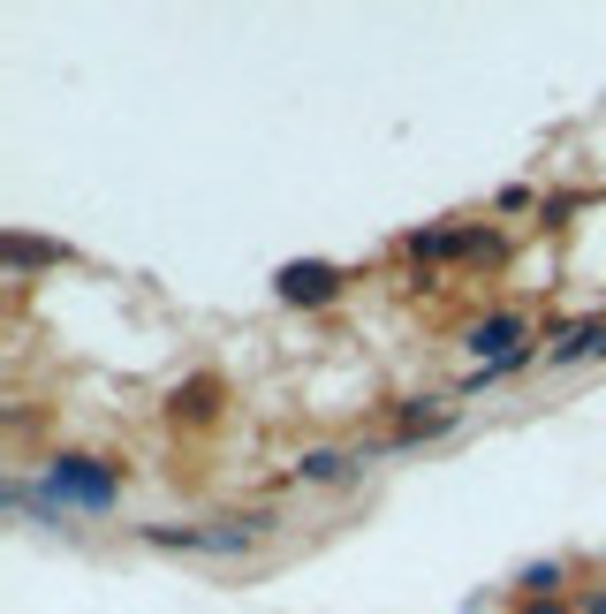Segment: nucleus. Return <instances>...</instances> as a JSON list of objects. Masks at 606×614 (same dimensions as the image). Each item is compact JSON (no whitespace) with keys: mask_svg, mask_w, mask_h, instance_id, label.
Instances as JSON below:
<instances>
[{"mask_svg":"<svg viewBox=\"0 0 606 614\" xmlns=\"http://www.w3.org/2000/svg\"><path fill=\"white\" fill-rule=\"evenodd\" d=\"M523 592L538 600V592H561V562H538V569H523Z\"/></svg>","mask_w":606,"mask_h":614,"instance_id":"1a4fd4ad","label":"nucleus"},{"mask_svg":"<svg viewBox=\"0 0 606 614\" xmlns=\"http://www.w3.org/2000/svg\"><path fill=\"white\" fill-rule=\"evenodd\" d=\"M46 493L53 508H84V516H107L122 501V470L107 456H53L46 462Z\"/></svg>","mask_w":606,"mask_h":614,"instance_id":"f257e3e1","label":"nucleus"},{"mask_svg":"<svg viewBox=\"0 0 606 614\" xmlns=\"http://www.w3.org/2000/svg\"><path fill=\"white\" fill-rule=\"evenodd\" d=\"M584 357H606V318H584V326L554 349V364H584Z\"/></svg>","mask_w":606,"mask_h":614,"instance_id":"39448f33","label":"nucleus"},{"mask_svg":"<svg viewBox=\"0 0 606 614\" xmlns=\"http://www.w3.org/2000/svg\"><path fill=\"white\" fill-rule=\"evenodd\" d=\"M523 614H561V607L554 600H523Z\"/></svg>","mask_w":606,"mask_h":614,"instance_id":"9d476101","label":"nucleus"},{"mask_svg":"<svg viewBox=\"0 0 606 614\" xmlns=\"http://www.w3.org/2000/svg\"><path fill=\"white\" fill-rule=\"evenodd\" d=\"M274 531V516H251V523H152V546H182V554H251L258 539Z\"/></svg>","mask_w":606,"mask_h":614,"instance_id":"f03ea898","label":"nucleus"},{"mask_svg":"<svg viewBox=\"0 0 606 614\" xmlns=\"http://www.w3.org/2000/svg\"><path fill=\"white\" fill-rule=\"evenodd\" d=\"M0 251H8V266H61V258H69V251H53V243H31V236H8Z\"/></svg>","mask_w":606,"mask_h":614,"instance_id":"0eeeda50","label":"nucleus"},{"mask_svg":"<svg viewBox=\"0 0 606 614\" xmlns=\"http://www.w3.org/2000/svg\"><path fill=\"white\" fill-rule=\"evenodd\" d=\"M213 402H220V380H190L174 395V418H213Z\"/></svg>","mask_w":606,"mask_h":614,"instance_id":"6e6552de","label":"nucleus"},{"mask_svg":"<svg viewBox=\"0 0 606 614\" xmlns=\"http://www.w3.org/2000/svg\"><path fill=\"white\" fill-rule=\"evenodd\" d=\"M356 470V456H341V448H311V456L296 462V478H311V485H326V478H349Z\"/></svg>","mask_w":606,"mask_h":614,"instance_id":"423d86ee","label":"nucleus"},{"mask_svg":"<svg viewBox=\"0 0 606 614\" xmlns=\"http://www.w3.org/2000/svg\"><path fill=\"white\" fill-rule=\"evenodd\" d=\"M523 341H531V318H523V311H493V318H477V326H470V349H477V357H493V364H516V357H523Z\"/></svg>","mask_w":606,"mask_h":614,"instance_id":"7ed1b4c3","label":"nucleus"},{"mask_svg":"<svg viewBox=\"0 0 606 614\" xmlns=\"http://www.w3.org/2000/svg\"><path fill=\"white\" fill-rule=\"evenodd\" d=\"M274 289H281V304H334L341 297V274L334 266H281Z\"/></svg>","mask_w":606,"mask_h":614,"instance_id":"20e7f679","label":"nucleus"},{"mask_svg":"<svg viewBox=\"0 0 606 614\" xmlns=\"http://www.w3.org/2000/svg\"><path fill=\"white\" fill-rule=\"evenodd\" d=\"M584 614H606V592H592V600H584Z\"/></svg>","mask_w":606,"mask_h":614,"instance_id":"9b49d317","label":"nucleus"}]
</instances>
